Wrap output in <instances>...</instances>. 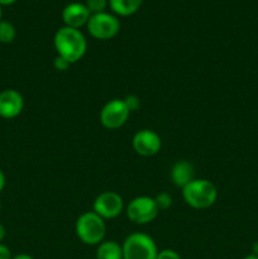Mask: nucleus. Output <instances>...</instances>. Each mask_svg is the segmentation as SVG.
<instances>
[{"label": "nucleus", "mask_w": 258, "mask_h": 259, "mask_svg": "<svg viewBox=\"0 0 258 259\" xmlns=\"http://www.w3.org/2000/svg\"><path fill=\"white\" fill-rule=\"evenodd\" d=\"M53 46L57 56L65 58L71 65L78 62L88 50V42L82 32L66 25L56 32L53 37Z\"/></svg>", "instance_id": "nucleus-1"}, {"label": "nucleus", "mask_w": 258, "mask_h": 259, "mask_svg": "<svg viewBox=\"0 0 258 259\" xmlns=\"http://www.w3.org/2000/svg\"><path fill=\"white\" fill-rule=\"evenodd\" d=\"M182 197L192 209H209L217 201L218 190L209 180L195 179L182 189Z\"/></svg>", "instance_id": "nucleus-2"}, {"label": "nucleus", "mask_w": 258, "mask_h": 259, "mask_svg": "<svg viewBox=\"0 0 258 259\" xmlns=\"http://www.w3.org/2000/svg\"><path fill=\"white\" fill-rule=\"evenodd\" d=\"M75 232L78 239L86 245H99L104 242L106 233L105 220L94 211H86L77 218Z\"/></svg>", "instance_id": "nucleus-3"}, {"label": "nucleus", "mask_w": 258, "mask_h": 259, "mask_svg": "<svg viewBox=\"0 0 258 259\" xmlns=\"http://www.w3.org/2000/svg\"><path fill=\"white\" fill-rule=\"evenodd\" d=\"M123 259H156L158 248L153 238L144 233H133L124 240Z\"/></svg>", "instance_id": "nucleus-4"}, {"label": "nucleus", "mask_w": 258, "mask_h": 259, "mask_svg": "<svg viewBox=\"0 0 258 259\" xmlns=\"http://www.w3.org/2000/svg\"><path fill=\"white\" fill-rule=\"evenodd\" d=\"M91 37L100 40H108L115 37L120 30V22L115 14L110 13H98L91 14L86 24Z\"/></svg>", "instance_id": "nucleus-5"}, {"label": "nucleus", "mask_w": 258, "mask_h": 259, "mask_svg": "<svg viewBox=\"0 0 258 259\" xmlns=\"http://www.w3.org/2000/svg\"><path fill=\"white\" fill-rule=\"evenodd\" d=\"M159 214L154 197L138 196L134 197L126 206V217L134 224L144 225L153 222Z\"/></svg>", "instance_id": "nucleus-6"}, {"label": "nucleus", "mask_w": 258, "mask_h": 259, "mask_svg": "<svg viewBox=\"0 0 258 259\" xmlns=\"http://www.w3.org/2000/svg\"><path fill=\"white\" fill-rule=\"evenodd\" d=\"M131 111L121 99H113L103 106L100 111V123L109 131L121 128L128 121Z\"/></svg>", "instance_id": "nucleus-7"}, {"label": "nucleus", "mask_w": 258, "mask_h": 259, "mask_svg": "<svg viewBox=\"0 0 258 259\" xmlns=\"http://www.w3.org/2000/svg\"><path fill=\"white\" fill-rule=\"evenodd\" d=\"M124 210L123 197L114 191H104L95 199L93 211L104 220L119 217Z\"/></svg>", "instance_id": "nucleus-8"}, {"label": "nucleus", "mask_w": 258, "mask_h": 259, "mask_svg": "<svg viewBox=\"0 0 258 259\" xmlns=\"http://www.w3.org/2000/svg\"><path fill=\"white\" fill-rule=\"evenodd\" d=\"M133 149L142 157H152L161 151V137L151 129H142L133 137Z\"/></svg>", "instance_id": "nucleus-9"}, {"label": "nucleus", "mask_w": 258, "mask_h": 259, "mask_svg": "<svg viewBox=\"0 0 258 259\" xmlns=\"http://www.w3.org/2000/svg\"><path fill=\"white\" fill-rule=\"evenodd\" d=\"M24 108V100L19 91L7 89L0 93V116L4 119L17 118Z\"/></svg>", "instance_id": "nucleus-10"}, {"label": "nucleus", "mask_w": 258, "mask_h": 259, "mask_svg": "<svg viewBox=\"0 0 258 259\" xmlns=\"http://www.w3.org/2000/svg\"><path fill=\"white\" fill-rule=\"evenodd\" d=\"M91 13L86 8L85 3H70L62 10V20L66 27L80 29L88 24Z\"/></svg>", "instance_id": "nucleus-11"}, {"label": "nucleus", "mask_w": 258, "mask_h": 259, "mask_svg": "<svg viewBox=\"0 0 258 259\" xmlns=\"http://www.w3.org/2000/svg\"><path fill=\"white\" fill-rule=\"evenodd\" d=\"M171 180L177 187L184 189L187 184L195 180L194 164L189 161H177L171 168Z\"/></svg>", "instance_id": "nucleus-12"}, {"label": "nucleus", "mask_w": 258, "mask_h": 259, "mask_svg": "<svg viewBox=\"0 0 258 259\" xmlns=\"http://www.w3.org/2000/svg\"><path fill=\"white\" fill-rule=\"evenodd\" d=\"M143 0H109V7L119 17H129L136 14L142 7Z\"/></svg>", "instance_id": "nucleus-13"}, {"label": "nucleus", "mask_w": 258, "mask_h": 259, "mask_svg": "<svg viewBox=\"0 0 258 259\" xmlns=\"http://www.w3.org/2000/svg\"><path fill=\"white\" fill-rule=\"evenodd\" d=\"M96 259H123V248L114 240H104L96 250Z\"/></svg>", "instance_id": "nucleus-14"}, {"label": "nucleus", "mask_w": 258, "mask_h": 259, "mask_svg": "<svg viewBox=\"0 0 258 259\" xmlns=\"http://www.w3.org/2000/svg\"><path fill=\"white\" fill-rule=\"evenodd\" d=\"M15 35L17 30L14 25L7 20H0V42L12 43L15 39Z\"/></svg>", "instance_id": "nucleus-15"}, {"label": "nucleus", "mask_w": 258, "mask_h": 259, "mask_svg": "<svg viewBox=\"0 0 258 259\" xmlns=\"http://www.w3.org/2000/svg\"><path fill=\"white\" fill-rule=\"evenodd\" d=\"M109 4V0H86L85 5L91 14H98V13L105 12L106 7Z\"/></svg>", "instance_id": "nucleus-16"}, {"label": "nucleus", "mask_w": 258, "mask_h": 259, "mask_svg": "<svg viewBox=\"0 0 258 259\" xmlns=\"http://www.w3.org/2000/svg\"><path fill=\"white\" fill-rule=\"evenodd\" d=\"M154 201H156L157 206H158L159 211H161V210H167L168 207H171L172 197L167 192H161V194H158L154 197Z\"/></svg>", "instance_id": "nucleus-17"}, {"label": "nucleus", "mask_w": 258, "mask_h": 259, "mask_svg": "<svg viewBox=\"0 0 258 259\" xmlns=\"http://www.w3.org/2000/svg\"><path fill=\"white\" fill-rule=\"evenodd\" d=\"M124 103H125V105L128 106L129 111H136L138 110L139 106H141V100H139L138 96L136 95H128L125 99H123Z\"/></svg>", "instance_id": "nucleus-18"}, {"label": "nucleus", "mask_w": 258, "mask_h": 259, "mask_svg": "<svg viewBox=\"0 0 258 259\" xmlns=\"http://www.w3.org/2000/svg\"><path fill=\"white\" fill-rule=\"evenodd\" d=\"M156 259H181L179 253L174 249H162L158 250Z\"/></svg>", "instance_id": "nucleus-19"}, {"label": "nucleus", "mask_w": 258, "mask_h": 259, "mask_svg": "<svg viewBox=\"0 0 258 259\" xmlns=\"http://www.w3.org/2000/svg\"><path fill=\"white\" fill-rule=\"evenodd\" d=\"M53 66H55V68L57 71H66V70H68V67L71 66V63L67 62L65 58L60 57V56H56L55 60H53Z\"/></svg>", "instance_id": "nucleus-20"}, {"label": "nucleus", "mask_w": 258, "mask_h": 259, "mask_svg": "<svg viewBox=\"0 0 258 259\" xmlns=\"http://www.w3.org/2000/svg\"><path fill=\"white\" fill-rule=\"evenodd\" d=\"M12 258L13 255L9 248H8L7 245L0 243V259H12Z\"/></svg>", "instance_id": "nucleus-21"}, {"label": "nucleus", "mask_w": 258, "mask_h": 259, "mask_svg": "<svg viewBox=\"0 0 258 259\" xmlns=\"http://www.w3.org/2000/svg\"><path fill=\"white\" fill-rule=\"evenodd\" d=\"M4 186H5V175L3 174V171L0 169V192L3 191Z\"/></svg>", "instance_id": "nucleus-22"}, {"label": "nucleus", "mask_w": 258, "mask_h": 259, "mask_svg": "<svg viewBox=\"0 0 258 259\" xmlns=\"http://www.w3.org/2000/svg\"><path fill=\"white\" fill-rule=\"evenodd\" d=\"M12 259H34V258H33L32 255L25 254V253H22V254H17V255H14V257H13Z\"/></svg>", "instance_id": "nucleus-23"}, {"label": "nucleus", "mask_w": 258, "mask_h": 259, "mask_svg": "<svg viewBox=\"0 0 258 259\" xmlns=\"http://www.w3.org/2000/svg\"><path fill=\"white\" fill-rule=\"evenodd\" d=\"M5 238V228L4 225L0 224V243H2V240Z\"/></svg>", "instance_id": "nucleus-24"}, {"label": "nucleus", "mask_w": 258, "mask_h": 259, "mask_svg": "<svg viewBox=\"0 0 258 259\" xmlns=\"http://www.w3.org/2000/svg\"><path fill=\"white\" fill-rule=\"evenodd\" d=\"M17 2V0H0V5H12L14 4V3Z\"/></svg>", "instance_id": "nucleus-25"}, {"label": "nucleus", "mask_w": 258, "mask_h": 259, "mask_svg": "<svg viewBox=\"0 0 258 259\" xmlns=\"http://www.w3.org/2000/svg\"><path fill=\"white\" fill-rule=\"evenodd\" d=\"M253 254L258 257V242H255L254 244H253Z\"/></svg>", "instance_id": "nucleus-26"}, {"label": "nucleus", "mask_w": 258, "mask_h": 259, "mask_svg": "<svg viewBox=\"0 0 258 259\" xmlns=\"http://www.w3.org/2000/svg\"><path fill=\"white\" fill-rule=\"evenodd\" d=\"M243 259H258V257H257V255H254V254H249V255H247V257H244Z\"/></svg>", "instance_id": "nucleus-27"}, {"label": "nucleus", "mask_w": 258, "mask_h": 259, "mask_svg": "<svg viewBox=\"0 0 258 259\" xmlns=\"http://www.w3.org/2000/svg\"><path fill=\"white\" fill-rule=\"evenodd\" d=\"M2 17H3V9H2V5H0V20H2Z\"/></svg>", "instance_id": "nucleus-28"}, {"label": "nucleus", "mask_w": 258, "mask_h": 259, "mask_svg": "<svg viewBox=\"0 0 258 259\" xmlns=\"http://www.w3.org/2000/svg\"><path fill=\"white\" fill-rule=\"evenodd\" d=\"M0 210H2V202H0Z\"/></svg>", "instance_id": "nucleus-29"}]
</instances>
